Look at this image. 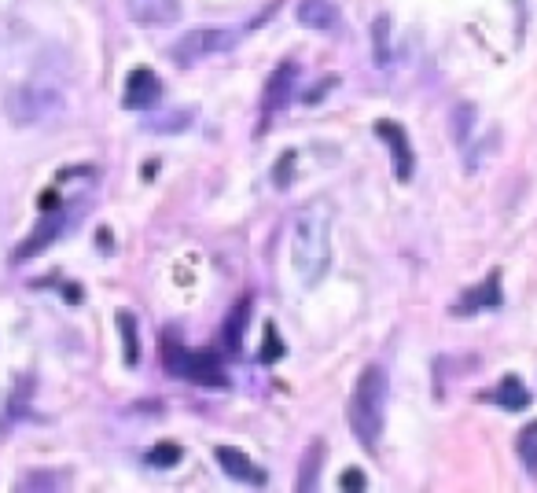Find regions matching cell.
<instances>
[{
  "instance_id": "6da1fadb",
  "label": "cell",
  "mask_w": 537,
  "mask_h": 493,
  "mask_svg": "<svg viewBox=\"0 0 537 493\" xmlns=\"http://www.w3.org/2000/svg\"><path fill=\"white\" fill-rule=\"evenodd\" d=\"M291 265L306 284H317L332 265V207L317 199L295 218L291 232Z\"/></svg>"
},
{
  "instance_id": "7a4b0ae2",
  "label": "cell",
  "mask_w": 537,
  "mask_h": 493,
  "mask_svg": "<svg viewBox=\"0 0 537 493\" xmlns=\"http://www.w3.org/2000/svg\"><path fill=\"white\" fill-rule=\"evenodd\" d=\"M387 402H390V379L379 365H368L357 376L354 398H350V427L357 442L365 449H376L387 427Z\"/></svg>"
},
{
  "instance_id": "3957f363",
  "label": "cell",
  "mask_w": 537,
  "mask_h": 493,
  "mask_svg": "<svg viewBox=\"0 0 537 493\" xmlns=\"http://www.w3.org/2000/svg\"><path fill=\"white\" fill-rule=\"evenodd\" d=\"M4 107H8L12 126H41V122L63 111V92L56 85H45V81H30V85H19V89L8 92Z\"/></svg>"
},
{
  "instance_id": "277c9868",
  "label": "cell",
  "mask_w": 537,
  "mask_h": 493,
  "mask_svg": "<svg viewBox=\"0 0 537 493\" xmlns=\"http://www.w3.org/2000/svg\"><path fill=\"white\" fill-rule=\"evenodd\" d=\"M236 48V30H218V26H203V30H188V34L170 48L173 63L181 67H192L206 56H218V52H229Z\"/></svg>"
},
{
  "instance_id": "5b68a950",
  "label": "cell",
  "mask_w": 537,
  "mask_h": 493,
  "mask_svg": "<svg viewBox=\"0 0 537 493\" xmlns=\"http://www.w3.org/2000/svg\"><path fill=\"white\" fill-rule=\"evenodd\" d=\"M162 100V81L155 70L148 67H137L133 74H129L126 81V92H122V104L129 107V111H148V107H155Z\"/></svg>"
},
{
  "instance_id": "8992f818",
  "label": "cell",
  "mask_w": 537,
  "mask_h": 493,
  "mask_svg": "<svg viewBox=\"0 0 537 493\" xmlns=\"http://www.w3.org/2000/svg\"><path fill=\"white\" fill-rule=\"evenodd\" d=\"M501 306H504L501 273H490L479 287H468V291L460 295L457 317H471V313H482V310H501Z\"/></svg>"
},
{
  "instance_id": "52a82bcc",
  "label": "cell",
  "mask_w": 537,
  "mask_h": 493,
  "mask_svg": "<svg viewBox=\"0 0 537 493\" xmlns=\"http://www.w3.org/2000/svg\"><path fill=\"white\" fill-rule=\"evenodd\" d=\"M376 133L387 140L390 151H394V177H398V181H412V170H416V155H412L409 133H405L398 122H379Z\"/></svg>"
},
{
  "instance_id": "ba28073f",
  "label": "cell",
  "mask_w": 537,
  "mask_h": 493,
  "mask_svg": "<svg viewBox=\"0 0 537 493\" xmlns=\"http://www.w3.org/2000/svg\"><path fill=\"white\" fill-rule=\"evenodd\" d=\"M126 8H129V19L144 26H170L181 15L177 0H126Z\"/></svg>"
},
{
  "instance_id": "9c48e42d",
  "label": "cell",
  "mask_w": 537,
  "mask_h": 493,
  "mask_svg": "<svg viewBox=\"0 0 537 493\" xmlns=\"http://www.w3.org/2000/svg\"><path fill=\"white\" fill-rule=\"evenodd\" d=\"M181 379H192L199 387H225V368L214 354H184Z\"/></svg>"
},
{
  "instance_id": "30bf717a",
  "label": "cell",
  "mask_w": 537,
  "mask_h": 493,
  "mask_svg": "<svg viewBox=\"0 0 537 493\" xmlns=\"http://www.w3.org/2000/svg\"><path fill=\"white\" fill-rule=\"evenodd\" d=\"M295 19H298V26H306V30L332 34L335 26H339V8H335L332 0H302Z\"/></svg>"
},
{
  "instance_id": "8fae6325",
  "label": "cell",
  "mask_w": 537,
  "mask_h": 493,
  "mask_svg": "<svg viewBox=\"0 0 537 493\" xmlns=\"http://www.w3.org/2000/svg\"><path fill=\"white\" fill-rule=\"evenodd\" d=\"M482 398L493 402V405H501V409H508V413H523L526 405L534 402V398H530V390H526V383L519 376H504L501 383H497L493 390H486Z\"/></svg>"
},
{
  "instance_id": "7c38bea8",
  "label": "cell",
  "mask_w": 537,
  "mask_h": 493,
  "mask_svg": "<svg viewBox=\"0 0 537 493\" xmlns=\"http://www.w3.org/2000/svg\"><path fill=\"white\" fill-rule=\"evenodd\" d=\"M214 457H218V468L229 475V479H240V482H247L251 479L254 486H262L265 482V475L258 468L251 464V457L247 453H240V449H232V446H218L214 449Z\"/></svg>"
},
{
  "instance_id": "4fadbf2b",
  "label": "cell",
  "mask_w": 537,
  "mask_h": 493,
  "mask_svg": "<svg viewBox=\"0 0 537 493\" xmlns=\"http://www.w3.org/2000/svg\"><path fill=\"white\" fill-rule=\"evenodd\" d=\"M295 81H298L295 63H284V67H276V74L269 78V85H265V115L280 111V107L291 100V92H295Z\"/></svg>"
},
{
  "instance_id": "5bb4252c",
  "label": "cell",
  "mask_w": 537,
  "mask_h": 493,
  "mask_svg": "<svg viewBox=\"0 0 537 493\" xmlns=\"http://www.w3.org/2000/svg\"><path fill=\"white\" fill-rule=\"evenodd\" d=\"M59 232H63V214H48L41 225H37V232L30 236V240H23V247L15 251V258L23 262V258H34V254H41L48 247V243L56 240Z\"/></svg>"
},
{
  "instance_id": "9a60e30c",
  "label": "cell",
  "mask_w": 537,
  "mask_h": 493,
  "mask_svg": "<svg viewBox=\"0 0 537 493\" xmlns=\"http://www.w3.org/2000/svg\"><path fill=\"white\" fill-rule=\"evenodd\" d=\"M247 317H251V302H236L232 317L225 321V350H229V354H240V346H243V324H247Z\"/></svg>"
},
{
  "instance_id": "2e32d148",
  "label": "cell",
  "mask_w": 537,
  "mask_h": 493,
  "mask_svg": "<svg viewBox=\"0 0 537 493\" xmlns=\"http://www.w3.org/2000/svg\"><path fill=\"white\" fill-rule=\"evenodd\" d=\"M118 328H122V357H126L129 368H137V361H140L137 317H133V313H118Z\"/></svg>"
},
{
  "instance_id": "e0dca14e",
  "label": "cell",
  "mask_w": 537,
  "mask_h": 493,
  "mask_svg": "<svg viewBox=\"0 0 537 493\" xmlns=\"http://www.w3.org/2000/svg\"><path fill=\"white\" fill-rule=\"evenodd\" d=\"M515 453H519V464L526 468V475H537V424H526L515 438Z\"/></svg>"
},
{
  "instance_id": "ac0fdd59",
  "label": "cell",
  "mask_w": 537,
  "mask_h": 493,
  "mask_svg": "<svg viewBox=\"0 0 537 493\" xmlns=\"http://www.w3.org/2000/svg\"><path fill=\"white\" fill-rule=\"evenodd\" d=\"M63 479H67L63 471H26L15 490H63L67 486Z\"/></svg>"
},
{
  "instance_id": "d6986e66",
  "label": "cell",
  "mask_w": 537,
  "mask_h": 493,
  "mask_svg": "<svg viewBox=\"0 0 537 493\" xmlns=\"http://www.w3.org/2000/svg\"><path fill=\"white\" fill-rule=\"evenodd\" d=\"M188 122H192V111H170V115L148 118L144 129L148 133H181V129H188Z\"/></svg>"
},
{
  "instance_id": "ffe728a7",
  "label": "cell",
  "mask_w": 537,
  "mask_h": 493,
  "mask_svg": "<svg viewBox=\"0 0 537 493\" xmlns=\"http://www.w3.org/2000/svg\"><path fill=\"white\" fill-rule=\"evenodd\" d=\"M372 52H376L379 67H387L390 63V19L387 15H379L376 23H372Z\"/></svg>"
},
{
  "instance_id": "44dd1931",
  "label": "cell",
  "mask_w": 537,
  "mask_h": 493,
  "mask_svg": "<svg viewBox=\"0 0 537 493\" xmlns=\"http://www.w3.org/2000/svg\"><path fill=\"white\" fill-rule=\"evenodd\" d=\"M184 354H188V350H184L181 339H177L173 332L166 335V339H162V357H166V372H170V376H181Z\"/></svg>"
},
{
  "instance_id": "7402d4cb",
  "label": "cell",
  "mask_w": 537,
  "mask_h": 493,
  "mask_svg": "<svg viewBox=\"0 0 537 493\" xmlns=\"http://www.w3.org/2000/svg\"><path fill=\"white\" fill-rule=\"evenodd\" d=\"M471 126H475V107L460 104L457 111H453V137H457V144H468Z\"/></svg>"
},
{
  "instance_id": "603a6c76",
  "label": "cell",
  "mask_w": 537,
  "mask_h": 493,
  "mask_svg": "<svg viewBox=\"0 0 537 493\" xmlns=\"http://www.w3.org/2000/svg\"><path fill=\"white\" fill-rule=\"evenodd\" d=\"M148 460L155 468H177L181 464V446H173V442H162L148 453Z\"/></svg>"
},
{
  "instance_id": "cb8c5ba5",
  "label": "cell",
  "mask_w": 537,
  "mask_h": 493,
  "mask_svg": "<svg viewBox=\"0 0 537 493\" xmlns=\"http://www.w3.org/2000/svg\"><path fill=\"white\" fill-rule=\"evenodd\" d=\"M317 468H320V446H313V449H309V460H302L298 490H313V486H317Z\"/></svg>"
},
{
  "instance_id": "d4e9b609",
  "label": "cell",
  "mask_w": 537,
  "mask_h": 493,
  "mask_svg": "<svg viewBox=\"0 0 537 493\" xmlns=\"http://www.w3.org/2000/svg\"><path fill=\"white\" fill-rule=\"evenodd\" d=\"M284 354V343H280V332H276L273 324L265 328V346H262V361L265 365H273V357Z\"/></svg>"
},
{
  "instance_id": "484cf974",
  "label": "cell",
  "mask_w": 537,
  "mask_h": 493,
  "mask_svg": "<svg viewBox=\"0 0 537 493\" xmlns=\"http://www.w3.org/2000/svg\"><path fill=\"white\" fill-rule=\"evenodd\" d=\"M339 486H343L346 493H361V490L368 486L365 471H361V468H346V471H343V479H339Z\"/></svg>"
}]
</instances>
